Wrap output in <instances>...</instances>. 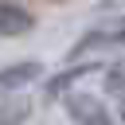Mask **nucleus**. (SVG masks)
Returning a JSON list of instances; mask_svg holds the SVG:
<instances>
[{"instance_id":"obj_1","label":"nucleus","mask_w":125,"mask_h":125,"mask_svg":"<svg viewBox=\"0 0 125 125\" xmlns=\"http://www.w3.org/2000/svg\"><path fill=\"white\" fill-rule=\"evenodd\" d=\"M62 102H66V113H70L78 125H121V121L105 109V102H98L94 94H82V90H78V94H66Z\"/></svg>"},{"instance_id":"obj_2","label":"nucleus","mask_w":125,"mask_h":125,"mask_svg":"<svg viewBox=\"0 0 125 125\" xmlns=\"http://www.w3.org/2000/svg\"><path fill=\"white\" fill-rule=\"evenodd\" d=\"M31 27H35L31 8H23V4H16V0H0V39L27 35Z\"/></svg>"},{"instance_id":"obj_8","label":"nucleus","mask_w":125,"mask_h":125,"mask_svg":"<svg viewBox=\"0 0 125 125\" xmlns=\"http://www.w3.org/2000/svg\"><path fill=\"white\" fill-rule=\"evenodd\" d=\"M117 121H121V125H125V105H121V117H117Z\"/></svg>"},{"instance_id":"obj_3","label":"nucleus","mask_w":125,"mask_h":125,"mask_svg":"<svg viewBox=\"0 0 125 125\" xmlns=\"http://www.w3.org/2000/svg\"><path fill=\"white\" fill-rule=\"evenodd\" d=\"M94 47H125V16L113 20V23H102V27H90L82 35V43L74 47V55L82 51H94Z\"/></svg>"},{"instance_id":"obj_5","label":"nucleus","mask_w":125,"mask_h":125,"mask_svg":"<svg viewBox=\"0 0 125 125\" xmlns=\"http://www.w3.org/2000/svg\"><path fill=\"white\" fill-rule=\"evenodd\" d=\"M94 70H105V66H98V62H78V66H70V70H62V74L47 78V94H51V98H59V94H66L78 78H86V74H94Z\"/></svg>"},{"instance_id":"obj_7","label":"nucleus","mask_w":125,"mask_h":125,"mask_svg":"<svg viewBox=\"0 0 125 125\" xmlns=\"http://www.w3.org/2000/svg\"><path fill=\"white\" fill-rule=\"evenodd\" d=\"M31 117V102L27 98H8L0 102V125H23Z\"/></svg>"},{"instance_id":"obj_6","label":"nucleus","mask_w":125,"mask_h":125,"mask_svg":"<svg viewBox=\"0 0 125 125\" xmlns=\"http://www.w3.org/2000/svg\"><path fill=\"white\" fill-rule=\"evenodd\" d=\"M102 82H105V94H109V98H117V102L125 105V59L109 62V66L102 70Z\"/></svg>"},{"instance_id":"obj_4","label":"nucleus","mask_w":125,"mask_h":125,"mask_svg":"<svg viewBox=\"0 0 125 125\" xmlns=\"http://www.w3.org/2000/svg\"><path fill=\"white\" fill-rule=\"evenodd\" d=\"M39 74H43V62H35V59L12 62V66L0 70V94H4V90H23V86H31Z\"/></svg>"}]
</instances>
